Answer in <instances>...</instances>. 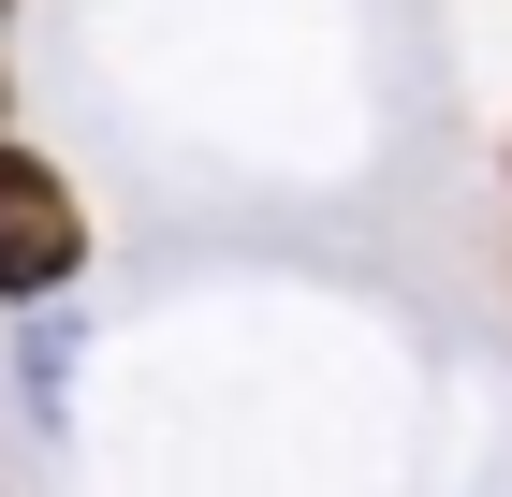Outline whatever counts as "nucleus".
<instances>
[{
	"label": "nucleus",
	"instance_id": "f03ea898",
	"mask_svg": "<svg viewBox=\"0 0 512 497\" xmlns=\"http://www.w3.org/2000/svg\"><path fill=\"white\" fill-rule=\"evenodd\" d=\"M0 15H15V0H0Z\"/></svg>",
	"mask_w": 512,
	"mask_h": 497
},
{
	"label": "nucleus",
	"instance_id": "f257e3e1",
	"mask_svg": "<svg viewBox=\"0 0 512 497\" xmlns=\"http://www.w3.org/2000/svg\"><path fill=\"white\" fill-rule=\"evenodd\" d=\"M74 264H88V220H74V191H59V161H30L15 132H0V293L30 307Z\"/></svg>",
	"mask_w": 512,
	"mask_h": 497
}]
</instances>
